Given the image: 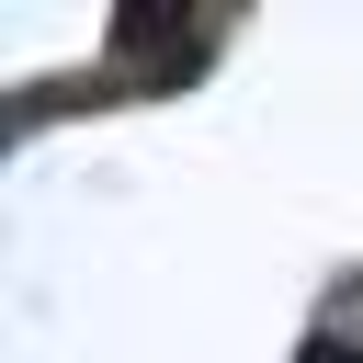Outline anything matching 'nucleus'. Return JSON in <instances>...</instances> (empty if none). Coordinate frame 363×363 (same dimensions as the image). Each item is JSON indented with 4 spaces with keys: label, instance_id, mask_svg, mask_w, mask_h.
<instances>
[{
    "label": "nucleus",
    "instance_id": "obj_1",
    "mask_svg": "<svg viewBox=\"0 0 363 363\" xmlns=\"http://www.w3.org/2000/svg\"><path fill=\"white\" fill-rule=\"evenodd\" d=\"M295 363H363V352H340V340H306V352H295Z\"/></svg>",
    "mask_w": 363,
    "mask_h": 363
}]
</instances>
